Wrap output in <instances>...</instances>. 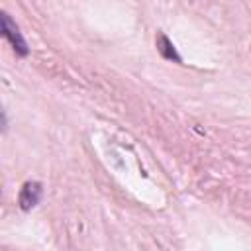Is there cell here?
Returning <instances> with one entry per match:
<instances>
[{"label": "cell", "instance_id": "3", "mask_svg": "<svg viewBox=\"0 0 251 251\" xmlns=\"http://www.w3.org/2000/svg\"><path fill=\"white\" fill-rule=\"evenodd\" d=\"M157 51L161 53V57L163 59H167V61H175V63H182V57L178 55V51H176V47L173 45V41L163 33V31H159L157 33Z\"/></svg>", "mask_w": 251, "mask_h": 251}, {"label": "cell", "instance_id": "4", "mask_svg": "<svg viewBox=\"0 0 251 251\" xmlns=\"http://www.w3.org/2000/svg\"><path fill=\"white\" fill-rule=\"evenodd\" d=\"M6 127H8V118H6V110L2 112V131H6Z\"/></svg>", "mask_w": 251, "mask_h": 251}, {"label": "cell", "instance_id": "1", "mask_svg": "<svg viewBox=\"0 0 251 251\" xmlns=\"http://www.w3.org/2000/svg\"><path fill=\"white\" fill-rule=\"evenodd\" d=\"M0 29H2L4 39H6V41L10 43V47L14 49V53H16L18 57H27V53H29L27 41H25V37L22 35L18 24L10 18L8 12H2V14H0Z\"/></svg>", "mask_w": 251, "mask_h": 251}, {"label": "cell", "instance_id": "2", "mask_svg": "<svg viewBox=\"0 0 251 251\" xmlns=\"http://www.w3.org/2000/svg\"><path fill=\"white\" fill-rule=\"evenodd\" d=\"M41 196H43V184L37 182V180H27L22 184L20 188V194H18V204L24 212L35 208L39 202H41Z\"/></svg>", "mask_w": 251, "mask_h": 251}]
</instances>
